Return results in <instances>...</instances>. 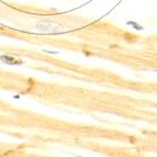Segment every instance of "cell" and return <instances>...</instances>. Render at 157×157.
Segmentation results:
<instances>
[{"label":"cell","instance_id":"2","mask_svg":"<svg viewBox=\"0 0 157 157\" xmlns=\"http://www.w3.org/2000/svg\"><path fill=\"white\" fill-rule=\"evenodd\" d=\"M78 157H84V156H78Z\"/></svg>","mask_w":157,"mask_h":157},{"label":"cell","instance_id":"1","mask_svg":"<svg viewBox=\"0 0 157 157\" xmlns=\"http://www.w3.org/2000/svg\"><path fill=\"white\" fill-rule=\"evenodd\" d=\"M126 24H128V25L133 26V29H135V30H140V31L144 30V28H143V26L140 25L139 23H136V22H134V21H128V22H126Z\"/></svg>","mask_w":157,"mask_h":157}]
</instances>
